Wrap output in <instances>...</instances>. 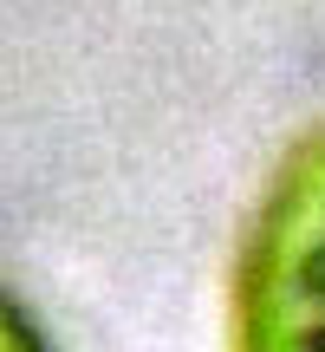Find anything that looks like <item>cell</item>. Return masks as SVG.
I'll list each match as a JSON object with an SVG mask.
<instances>
[{"instance_id":"2","label":"cell","mask_w":325,"mask_h":352,"mask_svg":"<svg viewBox=\"0 0 325 352\" xmlns=\"http://www.w3.org/2000/svg\"><path fill=\"white\" fill-rule=\"evenodd\" d=\"M0 352H59L46 340V327L26 314V300L7 294V287H0Z\"/></svg>"},{"instance_id":"1","label":"cell","mask_w":325,"mask_h":352,"mask_svg":"<svg viewBox=\"0 0 325 352\" xmlns=\"http://www.w3.org/2000/svg\"><path fill=\"white\" fill-rule=\"evenodd\" d=\"M234 352H325V118L280 157L234 248Z\"/></svg>"}]
</instances>
